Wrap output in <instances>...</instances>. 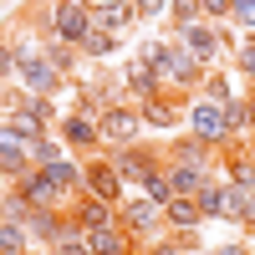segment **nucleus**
I'll return each mask as SVG.
<instances>
[{
  "label": "nucleus",
  "mask_w": 255,
  "mask_h": 255,
  "mask_svg": "<svg viewBox=\"0 0 255 255\" xmlns=\"http://www.w3.org/2000/svg\"><path fill=\"white\" fill-rule=\"evenodd\" d=\"M15 72L26 77V87L36 97H51L56 92V61H46L36 46H15Z\"/></svg>",
  "instance_id": "1"
},
{
  "label": "nucleus",
  "mask_w": 255,
  "mask_h": 255,
  "mask_svg": "<svg viewBox=\"0 0 255 255\" xmlns=\"http://www.w3.org/2000/svg\"><path fill=\"white\" fill-rule=\"evenodd\" d=\"M143 61H148L158 77H174V82H194V77H199V61L189 56L184 46H148Z\"/></svg>",
  "instance_id": "2"
},
{
  "label": "nucleus",
  "mask_w": 255,
  "mask_h": 255,
  "mask_svg": "<svg viewBox=\"0 0 255 255\" xmlns=\"http://www.w3.org/2000/svg\"><path fill=\"white\" fill-rule=\"evenodd\" d=\"M189 123H194V138H199V143H209V148H215L220 138H230V118H225V102H215V97L194 102Z\"/></svg>",
  "instance_id": "3"
},
{
  "label": "nucleus",
  "mask_w": 255,
  "mask_h": 255,
  "mask_svg": "<svg viewBox=\"0 0 255 255\" xmlns=\"http://www.w3.org/2000/svg\"><path fill=\"white\" fill-rule=\"evenodd\" d=\"M51 26H56L61 41H87V31H92V5H87V0H61L56 15H51Z\"/></svg>",
  "instance_id": "4"
},
{
  "label": "nucleus",
  "mask_w": 255,
  "mask_h": 255,
  "mask_svg": "<svg viewBox=\"0 0 255 255\" xmlns=\"http://www.w3.org/2000/svg\"><path fill=\"white\" fill-rule=\"evenodd\" d=\"M179 36H184V51L194 56V61L220 56V31H215V26H199V20H194V26H184Z\"/></svg>",
  "instance_id": "5"
},
{
  "label": "nucleus",
  "mask_w": 255,
  "mask_h": 255,
  "mask_svg": "<svg viewBox=\"0 0 255 255\" xmlns=\"http://www.w3.org/2000/svg\"><path fill=\"white\" fill-rule=\"evenodd\" d=\"M118 168V179H128V184H148V174H153V153H148V148H123V158L113 163Z\"/></svg>",
  "instance_id": "6"
},
{
  "label": "nucleus",
  "mask_w": 255,
  "mask_h": 255,
  "mask_svg": "<svg viewBox=\"0 0 255 255\" xmlns=\"http://www.w3.org/2000/svg\"><path fill=\"white\" fill-rule=\"evenodd\" d=\"M128 20H133V0H102V5L92 10V31H123Z\"/></svg>",
  "instance_id": "7"
},
{
  "label": "nucleus",
  "mask_w": 255,
  "mask_h": 255,
  "mask_svg": "<svg viewBox=\"0 0 255 255\" xmlns=\"http://www.w3.org/2000/svg\"><path fill=\"white\" fill-rule=\"evenodd\" d=\"M97 133H102V138H113V143H133V133H138V113H128V108H113V113H102Z\"/></svg>",
  "instance_id": "8"
},
{
  "label": "nucleus",
  "mask_w": 255,
  "mask_h": 255,
  "mask_svg": "<svg viewBox=\"0 0 255 255\" xmlns=\"http://www.w3.org/2000/svg\"><path fill=\"white\" fill-rule=\"evenodd\" d=\"M82 179H87V189H92V199H118V168H108V163H92V168H82Z\"/></svg>",
  "instance_id": "9"
},
{
  "label": "nucleus",
  "mask_w": 255,
  "mask_h": 255,
  "mask_svg": "<svg viewBox=\"0 0 255 255\" xmlns=\"http://www.w3.org/2000/svg\"><path fill=\"white\" fill-rule=\"evenodd\" d=\"M163 220L174 225V230H194V225H199L204 215H199V204H194V199H184V194H174V199L163 204Z\"/></svg>",
  "instance_id": "10"
},
{
  "label": "nucleus",
  "mask_w": 255,
  "mask_h": 255,
  "mask_svg": "<svg viewBox=\"0 0 255 255\" xmlns=\"http://www.w3.org/2000/svg\"><path fill=\"white\" fill-rule=\"evenodd\" d=\"M82 235H87L82 245H87L92 255H128V245H123V235H118L113 225H102V230H82Z\"/></svg>",
  "instance_id": "11"
},
{
  "label": "nucleus",
  "mask_w": 255,
  "mask_h": 255,
  "mask_svg": "<svg viewBox=\"0 0 255 255\" xmlns=\"http://www.w3.org/2000/svg\"><path fill=\"white\" fill-rule=\"evenodd\" d=\"M194 204H199V215H215V220L225 215V220H230V194H225L220 184H209V179L199 184V194H194Z\"/></svg>",
  "instance_id": "12"
},
{
  "label": "nucleus",
  "mask_w": 255,
  "mask_h": 255,
  "mask_svg": "<svg viewBox=\"0 0 255 255\" xmlns=\"http://www.w3.org/2000/svg\"><path fill=\"white\" fill-rule=\"evenodd\" d=\"M225 194H230V220L255 225V184H235V189H225Z\"/></svg>",
  "instance_id": "13"
},
{
  "label": "nucleus",
  "mask_w": 255,
  "mask_h": 255,
  "mask_svg": "<svg viewBox=\"0 0 255 255\" xmlns=\"http://www.w3.org/2000/svg\"><path fill=\"white\" fill-rule=\"evenodd\" d=\"M128 87H133L143 102H148V97H158V72L148 67V61H133V67H128Z\"/></svg>",
  "instance_id": "14"
},
{
  "label": "nucleus",
  "mask_w": 255,
  "mask_h": 255,
  "mask_svg": "<svg viewBox=\"0 0 255 255\" xmlns=\"http://www.w3.org/2000/svg\"><path fill=\"white\" fill-rule=\"evenodd\" d=\"M168 184H174V194H199L204 168L199 163H179V168H168Z\"/></svg>",
  "instance_id": "15"
},
{
  "label": "nucleus",
  "mask_w": 255,
  "mask_h": 255,
  "mask_svg": "<svg viewBox=\"0 0 255 255\" xmlns=\"http://www.w3.org/2000/svg\"><path fill=\"white\" fill-rule=\"evenodd\" d=\"M158 215H163V209H158L153 199H133V204H128V215H123V220L133 225V230H148V225H153Z\"/></svg>",
  "instance_id": "16"
},
{
  "label": "nucleus",
  "mask_w": 255,
  "mask_h": 255,
  "mask_svg": "<svg viewBox=\"0 0 255 255\" xmlns=\"http://www.w3.org/2000/svg\"><path fill=\"white\" fill-rule=\"evenodd\" d=\"M77 225H82V230H102V225H113V215H108V204H102V199H87V204L77 209Z\"/></svg>",
  "instance_id": "17"
},
{
  "label": "nucleus",
  "mask_w": 255,
  "mask_h": 255,
  "mask_svg": "<svg viewBox=\"0 0 255 255\" xmlns=\"http://www.w3.org/2000/svg\"><path fill=\"white\" fill-rule=\"evenodd\" d=\"M148 199H153L158 209L174 199V184H168V168H153V174H148Z\"/></svg>",
  "instance_id": "18"
},
{
  "label": "nucleus",
  "mask_w": 255,
  "mask_h": 255,
  "mask_svg": "<svg viewBox=\"0 0 255 255\" xmlns=\"http://www.w3.org/2000/svg\"><path fill=\"white\" fill-rule=\"evenodd\" d=\"M20 245H26L20 225H15V220H0V250H5V255H20Z\"/></svg>",
  "instance_id": "19"
},
{
  "label": "nucleus",
  "mask_w": 255,
  "mask_h": 255,
  "mask_svg": "<svg viewBox=\"0 0 255 255\" xmlns=\"http://www.w3.org/2000/svg\"><path fill=\"white\" fill-rule=\"evenodd\" d=\"M67 138H72V143H92V138H102V133H97V123H87V118H67Z\"/></svg>",
  "instance_id": "20"
},
{
  "label": "nucleus",
  "mask_w": 255,
  "mask_h": 255,
  "mask_svg": "<svg viewBox=\"0 0 255 255\" xmlns=\"http://www.w3.org/2000/svg\"><path fill=\"white\" fill-rule=\"evenodd\" d=\"M168 10H174L179 31H184V26H194V15H199V0H168Z\"/></svg>",
  "instance_id": "21"
},
{
  "label": "nucleus",
  "mask_w": 255,
  "mask_h": 255,
  "mask_svg": "<svg viewBox=\"0 0 255 255\" xmlns=\"http://www.w3.org/2000/svg\"><path fill=\"white\" fill-rule=\"evenodd\" d=\"M143 118H148V123H158V128H168V123H174V108H168V102H158V97H148Z\"/></svg>",
  "instance_id": "22"
},
{
  "label": "nucleus",
  "mask_w": 255,
  "mask_h": 255,
  "mask_svg": "<svg viewBox=\"0 0 255 255\" xmlns=\"http://www.w3.org/2000/svg\"><path fill=\"white\" fill-rule=\"evenodd\" d=\"M225 118H230V133H240V128L250 123V108L245 102H225Z\"/></svg>",
  "instance_id": "23"
},
{
  "label": "nucleus",
  "mask_w": 255,
  "mask_h": 255,
  "mask_svg": "<svg viewBox=\"0 0 255 255\" xmlns=\"http://www.w3.org/2000/svg\"><path fill=\"white\" fill-rule=\"evenodd\" d=\"M82 46H87L92 56H102V51H113V36H108V31H87V41H82Z\"/></svg>",
  "instance_id": "24"
},
{
  "label": "nucleus",
  "mask_w": 255,
  "mask_h": 255,
  "mask_svg": "<svg viewBox=\"0 0 255 255\" xmlns=\"http://www.w3.org/2000/svg\"><path fill=\"white\" fill-rule=\"evenodd\" d=\"M230 10H235V15L245 20V26L255 31V0H230Z\"/></svg>",
  "instance_id": "25"
},
{
  "label": "nucleus",
  "mask_w": 255,
  "mask_h": 255,
  "mask_svg": "<svg viewBox=\"0 0 255 255\" xmlns=\"http://www.w3.org/2000/svg\"><path fill=\"white\" fill-rule=\"evenodd\" d=\"M240 72H245V77H255V36L245 41V51H240Z\"/></svg>",
  "instance_id": "26"
},
{
  "label": "nucleus",
  "mask_w": 255,
  "mask_h": 255,
  "mask_svg": "<svg viewBox=\"0 0 255 255\" xmlns=\"http://www.w3.org/2000/svg\"><path fill=\"white\" fill-rule=\"evenodd\" d=\"M199 10H204V15H215V20H220V15H230V0H199Z\"/></svg>",
  "instance_id": "27"
},
{
  "label": "nucleus",
  "mask_w": 255,
  "mask_h": 255,
  "mask_svg": "<svg viewBox=\"0 0 255 255\" xmlns=\"http://www.w3.org/2000/svg\"><path fill=\"white\" fill-rule=\"evenodd\" d=\"M133 5H138L143 15H158V10H168V0H133Z\"/></svg>",
  "instance_id": "28"
},
{
  "label": "nucleus",
  "mask_w": 255,
  "mask_h": 255,
  "mask_svg": "<svg viewBox=\"0 0 255 255\" xmlns=\"http://www.w3.org/2000/svg\"><path fill=\"white\" fill-rule=\"evenodd\" d=\"M10 67H15V51H10V46H0V77H5Z\"/></svg>",
  "instance_id": "29"
},
{
  "label": "nucleus",
  "mask_w": 255,
  "mask_h": 255,
  "mask_svg": "<svg viewBox=\"0 0 255 255\" xmlns=\"http://www.w3.org/2000/svg\"><path fill=\"white\" fill-rule=\"evenodd\" d=\"M56 255H92V250H87V245H77V240H72V245H61Z\"/></svg>",
  "instance_id": "30"
},
{
  "label": "nucleus",
  "mask_w": 255,
  "mask_h": 255,
  "mask_svg": "<svg viewBox=\"0 0 255 255\" xmlns=\"http://www.w3.org/2000/svg\"><path fill=\"white\" fill-rule=\"evenodd\" d=\"M153 255H179V250H174V245H158V250H153Z\"/></svg>",
  "instance_id": "31"
},
{
  "label": "nucleus",
  "mask_w": 255,
  "mask_h": 255,
  "mask_svg": "<svg viewBox=\"0 0 255 255\" xmlns=\"http://www.w3.org/2000/svg\"><path fill=\"white\" fill-rule=\"evenodd\" d=\"M215 255H240V250H235V245H225V250H215Z\"/></svg>",
  "instance_id": "32"
},
{
  "label": "nucleus",
  "mask_w": 255,
  "mask_h": 255,
  "mask_svg": "<svg viewBox=\"0 0 255 255\" xmlns=\"http://www.w3.org/2000/svg\"><path fill=\"white\" fill-rule=\"evenodd\" d=\"M0 174H5V163H0Z\"/></svg>",
  "instance_id": "33"
},
{
  "label": "nucleus",
  "mask_w": 255,
  "mask_h": 255,
  "mask_svg": "<svg viewBox=\"0 0 255 255\" xmlns=\"http://www.w3.org/2000/svg\"><path fill=\"white\" fill-rule=\"evenodd\" d=\"M0 97H5V87H0Z\"/></svg>",
  "instance_id": "34"
},
{
  "label": "nucleus",
  "mask_w": 255,
  "mask_h": 255,
  "mask_svg": "<svg viewBox=\"0 0 255 255\" xmlns=\"http://www.w3.org/2000/svg\"><path fill=\"white\" fill-rule=\"evenodd\" d=\"M0 255H5V250H0Z\"/></svg>",
  "instance_id": "35"
},
{
  "label": "nucleus",
  "mask_w": 255,
  "mask_h": 255,
  "mask_svg": "<svg viewBox=\"0 0 255 255\" xmlns=\"http://www.w3.org/2000/svg\"><path fill=\"white\" fill-rule=\"evenodd\" d=\"M97 5H102V0H97Z\"/></svg>",
  "instance_id": "36"
}]
</instances>
